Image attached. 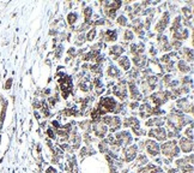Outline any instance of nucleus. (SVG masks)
<instances>
[{"label":"nucleus","instance_id":"nucleus-8","mask_svg":"<svg viewBox=\"0 0 194 173\" xmlns=\"http://www.w3.org/2000/svg\"><path fill=\"white\" fill-rule=\"evenodd\" d=\"M94 131H95L96 136H98V137H103L104 135H106V132H107V127L104 126V125L98 124V125H96V126L94 127Z\"/></svg>","mask_w":194,"mask_h":173},{"label":"nucleus","instance_id":"nucleus-15","mask_svg":"<svg viewBox=\"0 0 194 173\" xmlns=\"http://www.w3.org/2000/svg\"><path fill=\"white\" fill-rule=\"evenodd\" d=\"M119 74V71L114 67V66H111V67H109V75L110 76H116Z\"/></svg>","mask_w":194,"mask_h":173},{"label":"nucleus","instance_id":"nucleus-7","mask_svg":"<svg viewBox=\"0 0 194 173\" xmlns=\"http://www.w3.org/2000/svg\"><path fill=\"white\" fill-rule=\"evenodd\" d=\"M180 146L185 153H188V151H191L193 149V143H192V141H188V138H182L180 141Z\"/></svg>","mask_w":194,"mask_h":173},{"label":"nucleus","instance_id":"nucleus-21","mask_svg":"<svg viewBox=\"0 0 194 173\" xmlns=\"http://www.w3.org/2000/svg\"><path fill=\"white\" fill-rule=\"evenodd\" d=\"M47 173H56V171H55L54 168H52V167H50V168H48V171H47Z\"/></svg>","mask_w":194,"mask_h":173},{"label":"nucleus","instance_id":"nucleus-3","mask_svg":"<svg viewBox=\"0 0 194 173\" xmlns=\"http://www.w3.org/2000/svg\"><path fill=\"white\" fill-rule=\"evenodd\" d=\"M123 155H125V160L126 161H132L137 155V147L136 146H131L128 148H126L123 150Z\"/></svg>","mask_w":194,"mask_h":173},{"label":"nucleus","instance_id":"nucleus-11","mask_svg":"<svg viewBox=\"0 0 194 173\" xmlns=\"http://www.w3.org/2000/svg\"><path fill=\"white\" fill-rule=\"evenodd\" d=\"M120 65H122L125 70H128L130 69V60L127 58H121L120 59Z\"/></svg>","mask_w":194,"mask_h":173},{"label":"nucleus","instance_id":"nucleus-10","mask_svg":"<svg viewBox=\"0 0 194 173\" xmlns=\"http://www.w3.org/2000/svg\"><path fill=\"white\" fill-rule=\"evenodd\" d=\"M134 63L137 64V66H144L145 63H146V59H145V57H136L134 58Z\"/></svg>","mask_w":194,"mask_h":173},{"label":"nucleus","instance_id":"nucleus-4","mask_svg":"<svg viewBox=\"0 0 194 173\" xmlns=\"http://www.w3.org/2000/svg\"><path fill=\"white\" fill-rule=\"evenodd\" d=\"M146 149L149 151V154L152 155V156L158 155V153H159V146L153 141H147L146 142Z\"/></svg>","mask_w":194,"mask_h":173},{"label":"nucleus","instance_id":"nucleus-18","mask_svg":"<svg viewBox=\"0 0 194 173\" xmlns=\"http://www.w3.org/2000/svg\"><path fill=\"white\" fill-rule=\"evenodd\" d=\"M186 135H187V136L189 135V138H192V137H193V127H192V126L189 127V130H187V131H186Z\"/></svg>","mask_w":194,"mask_h":173},{"label":"nucleus","instance_id":"nucleus-12","mask_svg":"<svg viewBox=\"0 0 194 173\" xmlns=\"http://www.w3.org/2000/svg\"><path fill=\"white\" fill-rule=\"evenodd\" d=\"M123 52V48L121 47V46H115V47H113L111 48V50H110V53L111 54H119V53H122Z\"/></svg>","mask_w":194,"mask_h":173},{"label":"nucleus","instance_id":"nucleus-6","mask_svg":"<svg viewBox=\"0 0 194 173\" xmlns=\"http://www.w3.org/2000/svg\"><path fill=\"white\" fill-rule=\"evenodd\" d=\"M138 173H162V171L159 167H157L155 165H147L146 167L139 170Z\"/></svg>","mask_w":194,"mask_h":173},{"label":"nucleus","instance_id":"nucleus-13","mask_svg":"<svg viewBox=\"0 0 194 173\" xmlns=\"http://www.w3.org/2000/svg\"><path fill=\"white\" fill-rule=\"evenodd\" d=\"M107 40L108 41H114V40H116V33L115 31H107Z\"/></svg>","mask_w":194,"mask_h":173},{"label":"nucleus","instance_id":"nucleus-5","mask_svg":"<svg viewBox=\"0 0 194 173\" xmlns=\"http://www.w3.org/2000/svg\"><path fill=\"white\" fill-rule=\"evenodd\" d=\"M150 136L155 137V138H157L158 141H163V140H166L167 133H166V131H164V129L158 127V129L151 130V131H150Z\"/></svg>","mask_w":194,"mask_h":173},{"label":"nucleus","instance_id":"nucleus-14","mask_svg":"<svg viewBox=\"0 0 194 173\" xmlns=\"http://www.w3.org/2000/svg\"><path fill=\"white\" fill-rule=\"evenodd\" d=\"M146 162H147V159H146L144 155H140L139 159H138L137 165H138V166H143V165H146Z\"/></svg>","mask_w":194,"mask_h":173},{"label":"nucleus","instance_id":"nucleus-17","mask_svg":"<svg viewBox=\"0 0 194 173\" xmlns=\"http://www.w3.org/2000/svg\"><path fill=\"white\" fill-rule=\"evenodd\" d=\"M69 19H70V23H73V22H76V19H77V16H76V14H70Z\"/></svg>","mask_w":194,"mask_h":173},{"label":"nucleus","instance_id":"nucleus-2","mask_svg":"<svg viewBox=\"0 0 194 173\" xmlns=\"http://www.w3.org/2000/svg\"><path fill=\"white\" fill-rule=\"evenodd\" d=\"M131 140H132V137L128 132H120V133H117L116 135V143L120 146V144H122V146H127V144L131 143Z\"/></svg>","mask_w":194,"mask_h":173},{"label":"nucleus","instance_id":"nucleus-16","mask_svg":"<svg viewBox=\"0 0 194 173\" xmlns=\"http://www.w3.org/2000/svg\"><path fill=\"white\" fill-rule=\"evenodd\" d=\"M132 33H131V30H127V31H126V35H125V39L126 40H131L132 39Z\"/></svg>","mask_w":194,"mask_h":173},{"label":"nucleus","instance_id":"nucleus-22","mask_svg":"<svg viewBox=\"0 0 194 173\" xmlns=\"http://www.w3.org/2000/svg\"><path fill=\"white\" fill-rule=\"evenodd\" d=\"M168 173H178V172H177V170H170Z\"/></svg>","mask_w":194,"mask_h":173},{"label":"nucleus","instance_id":"nucleus-9","mask_svg":"<svg viewBox=\"0 0 194 173\" xmlns=\"http://www.w3.org/2000/svg\"><path fill=\"white\" fill-rule=\"evenodd\" d=\"M114 93L116 94L119 97H122L123 99L126 96V89L123 88V86H116V88L114 89Z\"/></svg>","mask_w":194,"mask_h":173},{"label":"nucleus","instance_id":"nucleus-1","mask_svg":"<svg viewBox=\"0 0 194 173\" xmlns=\"http://www.w3.org/2000/svg\"><path fill=\"white\" fill-rule=\"evenodd\" d=\"M162 151L164 153L166 156H170V157L176 156L178 154V148L176 146V142L171 141V142H168L166 144H163L162 146Z\"/></svg>","mask_w":194,"mask_h":173},{"label":"nucleus","instance_id":"nucleus-20","mask_svg":"<svg viewBox=\"0 0 194 173\" xmlns=\"http://www.w3.org/2000/svg\"><path fill=\"white\" fill-rule=\"evenodd\" d=\"M95 34H96V31H95L94 29H92V30H91L90 33H89V36H88V39H89V40H92V39H94V36H95Z\"/></svg>","mask_w":194,"mask_h":173},{"label":"nucleus","instance_id":"nucleus-19","mask_svg":"<svg viewBox=\"0 0 194 173\" xmlns=\"http://www.w3.org/2000/svg\"><path fill=\"white\" fill-rule=\"evenodd\" d=\"M119 23H120L121 25H125L127 22H126V18L125 17H119Z\"/></svg>","mask_w":194,"mask_h":173}]
</instances>
